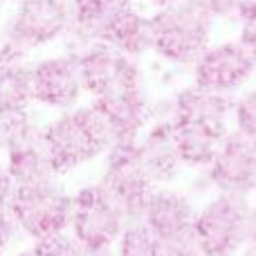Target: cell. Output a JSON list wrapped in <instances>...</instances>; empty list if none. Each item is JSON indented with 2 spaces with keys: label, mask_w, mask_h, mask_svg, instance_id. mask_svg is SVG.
I'll use <instances>...</instances> for the list:
<instances>
[{
  "label": "cell",
  "mask_w": 256,
  "mask_h": 256,
  "mask_svg": "<svg viewBox=\"0 0 256 256\" xmlns=\"http://www.w3.org/2000/svg\"><path fill=\"white\" fill-rule=\"evenodd\" d=\"M216 16L207 0H178L150 14V52L171 68H191L212 43Z\"/></svg>",
  "instance_id": "obj_1"
},
{
  "label": "cell",
  "mask_w": 256,
  "mask_h": 256,
  "mask_svg": "<svg viewBox=\"0 0 256 256\" xmlns=\"http://www.w3.org/2000/svg\"><path fill=\"white\" fill-rule=\"evenodd\" d=\"M43 142L54 173L61 176L102 158L112 144V132L92 104H79L43 126Z\"/></svg>",
  "instance_id": "obj_2"
},
{
  "label": "cell",
  "mask_w": 256,
  "mask_h": 256,
  "mask_svg": "<svg viewBox=\"0 0 256 256\" xmlns=\"http://www.w3.org/2000/svg\"><path fill=\"white\" fill-rule=\"evenodd\" d=\"M72 16L70 0H18L0 32V63L25 61L30 52L66 38Z\"/></svg>",
  "instance_id": "obj_3"
},
{
  "label": "cell",
  "mask_w": 256,
  "mask_h": 256,
  "mask_svg": "<svg viewBox=\"0 0 256 256\" xmlns=\"http://www.w3.org/2000/svg\"><path fill=\"white\" fill-rule=\"evenodd\" d=\"M90 104L104 115L115 140H140L150 122V88L140 58L124 56L120 70Z\"/></svg>",
  "instance_id": "obj_4"
},
{
  "label": "cell",
  "mask_w": 256,
  "mask_h": 256,
  "mask_svg": "<svg viewBox=\"0 0 256 256\" xmlns=\"http://www.w3.org/2000/svg\"><path fill=\"white\" fill-rule=\"evenodd\" d=\"M252 204L254 198L234 194H214L198 202L191 238L202 256H240L245 252Z\"/></svg>",
  "instance_id": "obj_5"
},
{
  "label": "cell",
  "mask_w": 256,
  "mask_h": 256,
  "mask_svg": "<svg viewBox=\"0 0 256 256\" xmlns=\"http://www.w3.org/2000/svg\"><path fill=\"white\" fill-rule=\"evenodd\" d=\"M18 230H22L34 240L70 230L72 194L54 178H45L30 184H16L9 202Z\"/></svg>",
  "instance_id": "obj_6"
},
{
  "label": "cell",
  "mask_w": 256,
  "mask_h": 256,
  "mask_svg": "<svg viewBox=\"0 0 256 256\" xmlns=\"http://www.w3.org/2000/svg\"><path fill=\"white\" fill-rule=\"evenodd\" d=\"M128 222L124 209L99 180L72 194L70 232L88 252L112 248Z\"/></svg>",
  "instance_id": "obj_7"
},
{
  "label": "cell",
  "mask_w": 256,
  "mask_h": 256,
  "mask_svg": "<svg viewBox=\"0 0 256 256\" xmlns=\"http://www.w3.org/2000/svg\"><path fill=\"white\" fill-rule=\"evenodd\" d=\"M102 158L104 171L99 182L120 202L128 220H140L155 191V182L142 164L137 140H115Z\"/></svg>",
  "instance_id": "obj_8"
},
{
  "label": "cell",
  "mask_w": 256,
  "mask_h": 256,
  "mask_svg": "<svg viewBox=\"0 0 256 256\" xmlns=\"http://www.w3.org/2000/svg\"><path fill=\"white\" fill-rule=\"evenodd\" d=\"M0 128L2 148L7 153L4 168L16 184H30L56 176L43 142V126L32 120L30 110L0 120Z\"/></svg>",
  "instance_id": "obj_9"
},
{
  "label": "cell",
  "mask_w": 256,
  "mask_h": 256,
  "mask_svg": "<svg viewBox=\"0 0 256 256\" xmlns=\"http://www.w3.org/2000/svg\"><path fill=\"white\" fill-rule=\"evenodd\" d=\"M191 84L218 94L236 97L256 74V56L240 45L238 38L209 43V48L189 68Z\"/></svg>",
  "instance_id": "obj_10"
},
{
  "label": "cell",
  "mask_w": 256,
  "mask_h": 256,
  "mask_svg": "<svg viewBox=\"0 0 256 256\" xmlns=\"http://www.w3.org/2000/svg\"><path fill=\"white\" fill-rule=\"evenodd\" d=\"M86 94L79 70V54L66 50L32 66V99L52 110H70Z\"/></svg>",
  "instance_id": "obj_11"
},
{
  "label": "cell",
  "mask_w": 256,
  "mask_h": 256,
  "mask_svg": "<svg viewBox=\"0 0 256 256\" xmlns=\"http://www.w3.org/2000/svg\"><path fill=\"white\" fill-rule=\"evenodd\" d=\"M216 194H234L254 198L256 191V148L236 130L220 142L214 160L204 168Z\"/></svg>",
  "instance_id": "obj_12"
},
{
  "label": "cell",
  "mask_w": 256,
  "mask_h": 256,
  "mask_svg": "<svg viewBox=\"0 0 256 256\" xmlns=\"http://www.w3.org/2000/svg\"><path fill=\"white\" fill-rule=\"evenodd\" d=\"M196 209L198 202L186 189H180L176 184L155 186L140 220L153 232L162 245L182 243L191 240Z\"/></svg>",
  "instance_id": "obj_13"
},
{
  "label": "cell",
  "mask_w": 256,
  "mask_h": 256,
  "mask_svg": "<svg viewBox=\"0 0 256 256\" xmlns=\"http://www.w3.org/2000/svg\"><path fill=\"white\" fill-rule=\"evenodd\" d=\"M173 124H200L216 130H232L234 97L204 90L196 84L180 86L171 92Z\"/></svg>",
  "instance_id": "obj_14"
},
{
  "label": "cell",
  "mask_w": 256,
  "mask_h": 256,
  "mask_svg": "<svg viewBox=\"0 0 256 256\" xmlns=\"http://www.w3.org/2000/svg\"><path fill=\"white\" fill-rule=\"evenodd\" d=\"M137 144H140L142 164H144L148 178L155 182V186L176 184L182 178L184 166H182L176 148L173 122H148Z\"/></svg>",
  "instance_id": "obj_15"
},
{
  "label": "cell",
  "mask_w": 256,
  "mask_h": 256,
  "mask_svg": "<svg viewBox=\"0 0 256 256\" xmlns=\"http://www.w3.org/2000/svg\"><path fill=\"white\" fill-rule=\"evenodd\" d=\"M176 148L184 171L207 168L227 132L200 124H173Z\"/></svg>",
  "instance_id": "obj_16"
},
{
  "label": "cell",
  "mask_w": 256,
  "mask_h": 256,
  "mask_svg": "<svg viewBox=\"0 0 256 256\" xmlns=\"http://www.w3.org/2000/svg\"><path fill=\"white\" fill-rule=\"evenodd\" d=\"M32 104V66L25 61L0 63V120L30 110Z\"/></svg>",
  "instance_id": "obj_17"
},
{
  "label": "cell",
  "mask_w": 256,
  "mask_h": 256,
  "mask_svg": "<svg viewBox=\"0 0 256 256\" xmlns=\"http://www.w3.org/2000/svg\"><path fill=\"white\" fill-rule=\"evenodd\" d=\"M115 256H160L162 243L142 220H130L112 245Z\"/></svg>",
  "instance_id": "obj_18"
},
{
  "label": "cell",
  "mask_w": 256,
  "mask_h": 256,
  "mask_svg": "<svg viewBox=\"0 0 256 256\" xmlns=\"http://www.w3.org/2000/svg\"><path fill=\"white\" fill-rule=\"evenodd\" d=\"M232 130H236L256 148V86L243 88L234 97Z\"/></svg>",
  "instance_id": "obj_19"
},
{
  "label": "cell",
  "mask_w": 256,
  "mask_h": 256,
  "mask_svg": "<svg viewBox=\"0 0 256 256\" xmlns=\"http://www.w3.org/2000/svg\"><path fill=\"white\" fill-rule=\"evenodd\" d=\"M32 250L36 256H88V250L74 238L70 230L38 238Z\"/></svg>",
  "instance_id": "obj_20"
},
{
  "label": "cell",
  "mask_w": 256,
  "mask_h": 256,
  "mask_svg": "<svg viewBox=\"0 0 256 256\" xmlns=\"http://www.w3.org/2000/svg\"><path fill=\"white\" fill-rule=\"evenodd\" d=\"M108 0H70L72 4V20H86V18L94 16L99 9L106 4Z\"/></svg>",
  "instance_id": "obj_21"
},
{
  "label": "cell",
  "mask_w": 256,
  "mask_h": 256,
  "mask_svg": "<svg viewBox=\"0 0 256 256\" xmlns=\"http://www.w3.org/2000/svg\"><path fill=\"white\" fill-rule=\"evenodd\" d=\"M236 38L240 40V45H243L250 54H254L256 56V18H250V20L240 22L238 25V36H236Z\"/></svg>",
  "instance_id": "obj_22"
},
{
  "label": "cell",
  "mask_w": 256,
  "mask_h": 256,
  "mask_svg": "<svg viewBox=\"0 0 256 256\" xmlns=\"http://www.w3.org/2000/svg\"><path fill=\"white\" fill-rule=\"evenodd\" d=\"M16 232H18V225H16V220H14L12 212L0 214V256H2V252L7 250V245L12 243Z\"/></svg>",
  "instance_id": "obj_23"
},
{
  "label": "cell",
  "mask_w": 256,
  "mask_h": 256,
  "mask_svg": "<svg viewBox=\"0 0 256 256\" xmlns=\"http://www.w3.org/2000/svg\"><path fill=\"white\" fill-rule=\"evenodd\" d=\"M160 256H202V252L196 248L194 238H191V240H182V243L162 245Z\"/></svg>",
  "instance_id": "obj_24"
},
{
  "label": "cell",
  "mask_w": 256,
  "mask_h": 256,
  "mask_svg": "<svg viewBox=\"0 0 256 256\" xmlns=\"http://www.w3.org/2000/svg\"><path fill=\"white\" fill-rule=\"evenodd\" d=\"M16 182L7 173V168H0V214L9 212V202H12V194Z\"/></svg>",
  "instance_id": "obj_25"
},
{
  "label": "cell",
  "mask_w": 256,
  "mask_h": 256,
  "mask_svg": "<svg viewBox=\"0 0 256 256\" xmlns=\"http://www.w3.org/2000/svg\"><path fill=\"white\" fill-rule=\"evenodd\" d=\"M245 252L256 254V202L252 204V212H250V220H248V243H245Z\"/></svg>",
  "instance_id": "obj_26"
},
{
  "label": "cell",
  "mask_w": 256,
  "mask_h": 256,
  "mask_svg": "<svg viewBox=\"0 0 256 256\" xmlns=\"http://www.w3.org/2000/svg\"><path fill=\"white\" fill-rule=\"evenodd\" d=\"M146 2H148L153 9H160V7H166V4L178 2V0H146Z\"/></svg>",
  "instance_id": "obj_27"
},
{
  "label": "cell",
  "mask_w": 256,
  "mask_h": 256,
  "mask_svg": "<svg viewBox=\"0 0 256 256\" xmlns=\"http://www.w3.org/2000/svg\"><path fill=\"white\" fill-rule=\"evenodd\" d=\"M88 256H115V250L108 248V250H99V252H88Z\"/></svg>",
  "instance_id": "obj_28"
},
{
  "label": "cell",
  "mask_w": 256,
  "mask_h": 256,
  "mask_svg": "<svg viewBox=\"0 0 256 256\" xmlns=\"http://www.w3.org/2000/svg\"><path fill=\"white\" fill-rule=\"evenodd\" d=\"M16 256H36V254H34V250H25V252H20V254H16Z\"/></svg>",
  "instance_id": "obj_29"
},
{
  "label": "cell",
  "mask_w": 256,
  "mask_h": 256,
  "mask_svg": "<svg viewBox=\"0 0 256 256\" xmlns=\"http://www.w3.org/2000/svg\"><path fill=\"white\" fill-rule=\"evenodd\" d=\"M0 150H2V128H0Z\"/></svg>",
  "instance_id": "obj_30"
},
{
  "label": "cell",
  "mask_w": 256,
  "mask_h": 256,
  "mask_svg": "<svg viewBox=\"0 0 256 256\" xmlns=\"http://www.w3.org/2000/svg\"><path fill=\"white\" fill-rule=\"evenodd\" d=\"M240 256H256V254H252V252H243Z\"/></svg>",
  "instance_id": "obj_31"
},
{
  "label": "cell",
  "mask_w": 256,
  "mask_h": 256,
  "mask_svg": "<svg viewBox=\"0 0 256 256\" xmlns=\"http://www.w3.org/2000/svg\"><path fill=\"white\" fill-rule=\"evenodd\" d=\"M4 2H7V0H0V12H2V7H4Z\"/></svg>",
  "instance_id": "obj_32"
},
{
  "label": "cell",
  "mask_w": 256,
  "mask_h": 256,
  "mask_svg": "<svg viewBox=\"0 0 256 256\" xmlns=\"http://www.w3.org/2000/svg\"><path fill=\"white\" fill-rule=\"evenodd\" d=\"M254 202H256V191H254Z\"/></svg>",
  "instance_id": "obj_33"
},
{
  "label": "cell",
  "mask_w": 256,
  "mask_h": 256,
  "mask_svg": "<svg viewBox=\"0 0 256 256\" xmlns=\"http://www.w3.org/2000/svg\"><path fill=\"white\" fill-rule=\"evenodd\" d=\"M7 2H9V0H7ZM12 2H18V0H12Z\"/></svg>",
  "instance_id": "obj_34"
}]
</instances>
